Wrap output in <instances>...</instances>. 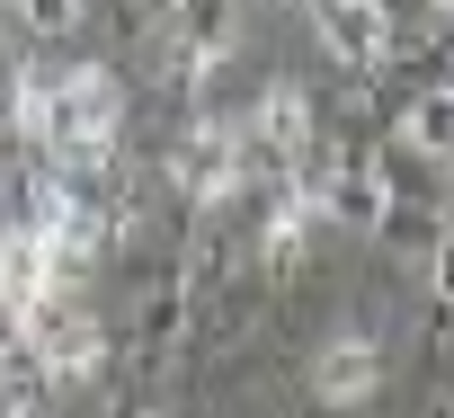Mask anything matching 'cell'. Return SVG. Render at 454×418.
I'll return each mask as SVG.
<instances>
[{
	"instance_id": "cell-1",
	"label": "cell",
	"mask_w": 454,
	"mask_h": 418,
	"mask_svg": "<svg viewBox=\"0 0 454 418\" xmlns=\"http://www.w3.org/2000/svg\"><path fill=\"white\" fill-rule=\"evenodd\" d=\"M107 116H116L107 81H63L54 107H45V134H54L63 151H98V143H107Z\"/></svg>"
},
{
	"instance_id": "cell-2",
	"label": "cell",
	"mask_w": 454,
	"mask_h": 418,
	"mask_svg": "<svg viewBox=\"0 0 454 418\" xmlns=\"http://www.w3.org/2000/svg\"><path fill=\"white\" fill-rule=\"evenodd\" d=\"M365 391H374V347L348 338V347L321 365V400H365Z\"/></svg>"
}]
</instances>
